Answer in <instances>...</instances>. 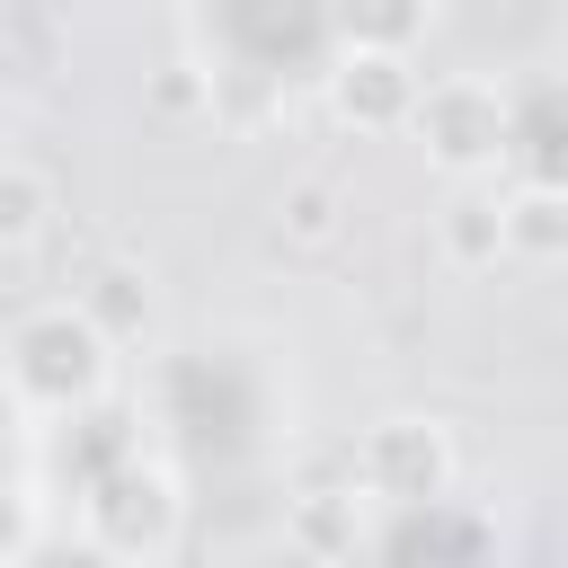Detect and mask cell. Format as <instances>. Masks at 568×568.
Segmentation results:
<instances>
[{"label":"cell","instance_id":"obj_1","mask_svg":"<svg viewBox=\"0 0 568 568\" xmlns=\"http://www.w3.org/2000/svg\"><path fill=\"white\" fill-rule=\"evenodd\" d=\"M142 426H160V453H169V470L186 479V497L266 470V453H275L284 426H293V390H284V373H275V346L231 337V328H222V337H178V346H160Z\"/></svg>","mask_w":568,"mask_h":568},{"label":"cell","instance_id":"obj_2","mask_svg":"<svg viewBox=\"0 0 568 568\" xmlns=\"http://www.w3.org/2000/svg\"><path fill=\"white\" fill-rule=\"evenodd\" d=\"M195 44L213 89H311L337 53L328 0H195Z\"/></svg>","mask_w":568,"mask_h":568},{"label":"cell","instance_id":"obj_3","mask_svg":"<svg viewBox=\"0 0 568 568\" xmlns=\"http://www.w3.org/2000/svg\"><path fill=\"white\" fill-rule=\"evenodd\" d=\"M115 355H124V346H115L80 302H44V311H27V320L9 328L0 382H9V399H18L27 417H62V408L115 390Z\"/></svg>","mask_w":568,"mask_h":568},{"label":"cell","instance_id":"obj_4","mask_svg":"<svg viewBox=\"0 0 568 568\" xmlns=\"http://www.w3.org/2000/svg\"><path fill=\"white\" fill-rule=\"evenodd\" d=\"M80 541L106 559H169L186 541V479L169 470V453H133L115 462L89 497H80Z\"/></svg>","mask_w":568,"mask_h":568},{"label":"cell","instance_id":"obj_5","mask_svg":"<svg viewBox=\"0 0 568 568\" xmlns=\"http://www.w3.org/2000/svg\"><path fill=\"white\" fill-rule=\"evenodd\" d=\"M399 133H417V151H426L444 178H497V151H506V89L479 80V71L417 80V106H408Z\"/></svg>","mask_w":568,"mask_h":568},{"label":"cell","instance_id":"obj_6","mask_svg":"<svg viewBox=\"0 0 568 568\" xmlns=\"http://www.w3.org/2000/svg\"><path fill=\"white\" fill-rule=\"evenodd\" d=\"M346 479H355V497H373V506H408V497L453 488L462 462H453V435H444L435 417H382V426H364V435L346 444Z\"/></svg>","mask_w":568,"mask_h":568},{"label":"cell","instance_id":"obj_7","mask_svg":"<svg viewBox=\"0 0 568 568\" xmlns=\"http://www.w3.org/2000/svg\"><path fill=\"white\" fill-rule=\"evenodd\" d=\"M417 80H426L417 53H390V44H337L328 71H320L311 89L328 98L337 124H355V133H399L408 106H417Z\"/></svg>","mask_w":568,"mask_h":568},{"label":"cell","instance_id":"obj_8","mask_svg":"<svg viewBox=\"0 0 568 568\" xmlns=\"http://www.w3.org/2000/svg\"><path fill=\"white\" fill-rule=\"evenodd\" d=\"M364 550H373V559H488V550H497V524H488L470 497L435 488V497L382 506V524L364 532Z\"/></svg>","mask_w":568,"mask_h":568},{"label":"cell","instance_id":"obj_9","mask_svg":"<svg viewBox=\"0 0 568 568\" xmlns=\"http://www.w3.org/2000/svg\"><path fill=\"white\" fill-rule=\"evenodd\" d=\"M497 169L559 186V169H568V98H559V71H524L506 89V151H497Z\"/></svg>","mask_w":568,"mask_h":568},{"label":"cell","instance_id":"obj_10","mask_svg":"<svg viewBox=\"0 0 568 568\" xmlns=\"http://www.w3.org/2000/svg\"><path fill=\"white\" fill-rule=\"evenodd\" d=\"M435 248H444V266H462V275H488V266L506 257V231H497V186H479V178H453V204L435 213Z\"/></svg>","mask_w":568,"mask_h":568},{"label":"cell","instance_id":"obj_11","mask_svg":"<svg viewBox=\"0 0 568 568\" xmlns=\"http://www.w3.org/2000/svg\"><path fill=\"white\" fill-rule=\"evenodd\" d=\"M497 231H506V257L550 266L568 248V195L541 186V178H515V195H497Z\"/></svg>","mask_w":568,"mask_h":568},{"label":"cell","instance_id":"obj_12","mask_svg":"<svg viewBox=\"0 0 568 568\" xmlns=\"http://www.w3.org/2000/svg\"><path fill=\"white\" fill-rule=\"evenodd\" d=\"M337 18V44H390V53H417L426 27H435V0H328Z\"/></svg>","mask_w":568,"mask_h":568},{"label":"cell","instance_id":"obj_13","mask_svg":"<svg viewBox=\"0 0 568 568\" xmlns=\"http://www.w3.org/2000/svg\"><path fill=\"white\" fill-rule=\"evenodd\" d=\"M80 311H89L115 346H142V328H151L160 302H151V275H142V266H98V275L80 284Z\"/></svg>","mask_w":568,"mask_h":568},{"label":"cell","instance_id":"obj_14","mask_svg":"<svg viewBox=\"0 0 568 568\" xmlns=\"http://www.w3.org/2000/svg\"><path fill=\"white\" fill-rule=\"evenodd\" d=\"M53 222V178L18 151H0V248H36Z\"/></svg>","mask_w":568,"mask_h":568},{"label":"cell","instance_id":"obj_15","mask_svg":"<svg viewBox=\"0 0 568 568\" xmlns=\"http://www.w3.org/2000/svg\"><path fill=\"white\" fill-rule=\"evenodd\" d=\"M27 506H36V488H27V408L0 382V550H36V532L18 524Z\"/></svg>","mask_w":568,"mask_h":568},{"label":"cell","instance_id":"obj_16","mask_svg":"<svg viewBox=\"0 0 568 568\" xmlns=\"http://www.w3.org/2000/svg\"><path fill=\"white\" fill-rule=\"evenodd\" d=\"M275 231H284L293 248H328V240L346 231V195H337V178H293V186L275 195Z\"/></svg>","mask_w":568,"mask_h":568}]
</instances>
